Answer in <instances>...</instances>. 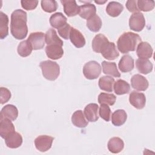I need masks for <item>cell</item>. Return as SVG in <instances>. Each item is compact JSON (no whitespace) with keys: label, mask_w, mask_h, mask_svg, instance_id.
Segmentation results:
<instances>
[{"label":"cell","mask_w":155,"mask_h":155,"mask_svg":"<svg viewBox=\"0 0 155 155\" xmlns=\"http://www.w3.org/2000/svg\"><path fill=\"white\" fill-rule=\"evenodd\" d=\"M27 13L22 10L17 9L11 15L10 31L16 39L25 38L28 33L27 25Z\"/></svg>","instance_id":"obj_1"},{"label":"cell","mask_w":155,"mask_h":155,"mask_svg":"<svg viewBox=\"0 0 155 155\" xmlns=\"http://www.w3.org/2000/svg\"><path fill=\"white\" fill-rule=\"evenodd\" d=\"M140 42L141 38L139 35L130 31L125 32L117 40V48L122 53H128L134 51Z\"/></svg>","instance_id":"obj_2"},{"label":"cell","mask_w":155,"mask_h":155,"mask_svg":"<svg viewBox=\"0 0 155 155\" xmlns=\"http://www.w3.org/2000/svg\"><path fill=\"white\" fill-rule=\"evenodd\" d=\"M39 66L42 70L43 76L47 80H56L60 73L59 65L54 61L47 60L40 63Z\"/></svg>","instance_id":"obj_3"},{"label":"cell","mask_w":155,"mask_h":155,"mask_svg":"<svg viewBox=\"0 0 155 155\" xmlns=\"http://www.w3.org/2000/svg\"><path fill=\"white\" fill-rule=\"evenodd\" d=\"M101 73L100 64L95 61H91L87 62L83 67V74L84 76L90 80L97 78Z\"/></svg>","instance_id":"obj_4"},{"label":"cell","mask_w":155,"mask_h":155,"mask_svg":"<svg viewBox=\"0 0 155 155\" xmlns=\"http://www.w3.org/2000/svg\"><path fill=\"white\" fill-rule=\"evenodd\" d=\"M145 25V19L143 15L140 12L134 13L130 18L129 27L135 31H140Z\"/></svg>","instance_id":"obj_5"},{"label":"cell","mask_w":155,"mask_h":155,"mask_svg":"<svg viewBox=\"0 0 155 155\" xmlns=\"http://www.w3.org/2000/svg\"><path fill=\"white\" fill-rule=\"evenodd\" d=\"M28 41L30 44L33 50L42 49L45 45V34L42 32H33L30 34Z\"/></svg>","instance_id":"obj_6"},{"label":"cell","mask_w":155,"mask_h":155,"mask_svg":"<svg viewBox=\"0 0 155 155\" xmlns=\"http://www.w3.org/2000/svg\"><path fill=\"white\" fill-rule=\"evenodd\" d=\"M54 138L47 135H41L35 140V145L38 150L41 152L48 151L52 145Z\"/></svg>","instance_id":"obj_7"},{"label":"cell","mask_w":155,"mask_h":155,"mask_svg":"<svg viewBox=\"0 0 155 155\" xmlns=\"http://www.w3.org/2000/svg\"><path fill=\"white\" fill-rule=\"evenodd\" d=\"M129 101L131 105L137 109H142L146 104V97L143 93L133 91L130 94Z\"/></svg>","instance_id":"obj_8"},{"label":"cell","mask_w":155,"mask_h":155,"mask_svg":"<svg viewBox=\"0 0 155 155\" xmlns=\"http://www.w3.org/2000/svg\"><path fill=\"white\" fill-rule=\"evenodd\" d=\"M62 46L58 44L47 45L45 47V53L47 57L54 60L61 58L64 54Z\"/></svg>","instance_id":"obj_9"},{"label":"cell","mask_w":155,"mask_h":155,"mask_svg":"<svg viewBox=\"0 0 155 155\" xmlns=\"http://www.w3.org/2000/svg\"><path fill=\"white\" fill-rule=\"evenodd\" d=\"M131 84V87L137 91H145L149 85L147 79L139 74H136L132 76Z\"/></svg>","instance_id":"obj_10"},{"label":"cell","mask_w":155,"mask_h":155,"mask_svg":"<svg viewBox=\"0 0 155 155\" xmlns=\"http://www.w3.org/2000/svg\"><path fill=\"white\" fill-rule=\"evenodd\" d=\"M109 43L107 38L102 34H98L94 36L92 41V48L96 53H101Z\"/></svg>","instance_id":"obj_11"},{"label":"cell","mask_w":155,"mask_h":155,"mask_svg":"<svg viewBox=\"0 0 155 155\" xmlns=\"http://www.w3.org/2000/svg\"><path fill=\"white\" fill-rule=\"evenodd\" d=\"M153 48L147 42H140L137 45L136 53L137 56L141 59H148L153 55Z\"/></svg>","instance_id":"obj_12"},{"label":"cell","mask_w":155,"mask_h":155,"mask_svg":"<svg viewBox=\"0 0 155 155\" xmlns=\"http://www.w3.org/2000/svg\"><path fill=\"white\" fill-rule=\"evenodd\" d=\"M71 43L76 48L83 47L85 44V39L83 35L76 28L71 27L70 33V37Z\"/></svg>","instance_id":"obj_13"},{"label":"cell","mask_w":155,"mask_h":155,"mask_svg":"<svg viewBox=\"0 0 155 155\" xmlns=\"http://www.w3.org/2000/svg\"><path fill=\"white\" fill-rule=\"evenodd\" d=\"M98 108L99 106L94 103L89 104L85 107L84 112L88 121L94 122L98 120Z\"/></svg>","instance_id":"obj_14"},{"label":"cell","mask_w":155,"mask_h":155,"mask_svg":"<svg viewBox=\"0 0 155 155\" xmlns=\"http://www.w3.org/2000/svg\"><path fill=\"white\" fill-rule=\"evenodd\" d=\"M4 139L6 145L10 148H17L19 147L22 143L21 134L15 131L10 134Z\"/></svg>","instance_id":"obj_15"},{"label":"cell","mask_w":155,"mask_h":155,"mask_svg":"<svg viewBox=\"0 0 155 155\" xmlns=\"http://www.w3.org/2000/svg\"><path fill=\"white\" fill-rule=\"evenodd\" d=\"M18 116V110L17 108L12 104H8L4 107L0 114V119L7 118L11 120H15Z\"/></svg>","instance_id":"obj_16"},{"label":"cell","mask_w":155,"mask_h":155,"mask_svg":"<svg viewBox=\"0 0 155 155\" xmlns=\"http://www.w3.org/2000/svg\"><path fill=\"white\" fill-rule=\"evenodd\" d=\"M64 6V13L68 16L72 17L79 14V6L76 4V1H61Z\"/></svg>","instance_id":"obj_17"},{"label":"cell","mask_w":155,"mask_h":155,"mask_svg":"<svg viewBox=\"0 0 155 155\" xmlns=\"http://www.w3.org/2000/svg\"><path fill=\"white\" fill-rule=\"evenodd\" d=\"M0 136L2 138L5 139L7 136L15 131V126L11 120L8 119H0Z\"/></svg>","instance_id":"obj_18"},{"label":"cell","mask_w":155,"mask_h":155,"mask_svg":"<svg viewBox=\"0 0 155 155\" xmlns=\"http://www.w3.org/2000/svg\"><path fill=\"white\" fill-rule=\"evenodd\" d=\"M101 53L104 58L108 60H114L119 56V51L114 43L110 42H109Z\"/></svg>","instance_id":"obj_19"},{"label":"cell","mask_w":155,"mask_h":155,"mask_svg":"<svg viewBox=\"0 0 155 155\" xmlns=\"http://www.w3.org/2000/svg\"><path fill=\"white\" fill-rule=\"evenodd\" d=\"M96 8L93 4L87 3L79 6V15L85 19H88L96 15Z\"/></svg>","instance_id":"obj_20"},{"label":"cell","mask_w":155,"mask_h":155,"mask_svg":"<svg viewBox=\"0 0 155 155\" xmlns=\"http://www.w3.org/2000/svg\"><path fill=\"white\" fill-rule=\"evenodd\" d=\"M119 68L123 73L131 71L134 68V59L130 55L123 56L119 61Z\"/></svg>","instance_id":"obj_21"},{"label":"cell","mask_w":155,"mask_h":155,"mask_svg":"<svg viewBox=\"0 0 155 155\" xmlns=\"http://www.w3.org/2000/svg\"><path fill=\"white\" fill-rule=\"evenodd\" d=\"M136 66L139 73L147 74L153 70V64L148 59L139 58L136 61Z\"/></svg>","instance_id":"obj_22"},{"label":"cell","mask_w":155,"mask_h":155,"mask_svg":"<svg viewBox=\"0 0 155 155\" xmlns=\"http://www.w3.org/2000/svg\"><path fill=\"white\" fill-rule=\"evenodd\" d=\"M107 147L111 153H119L124 149V143L120 137H114L109 140Z\"/></svg>","instance_id":"obj_23"},{"label":"cell","mask_w":155,"mask_h":155,"mask_svg":"<svg viewBox=\"0 0 155 155\" xmlns=\"http://www.w3.org/2000/svg\"><path fill=\"white\" fill-rule=\"evenodd\" d=\"M67 18L61 12L52 15L50 18V24L53 28L59 29L67 24Z\"/></svg>","instance_id":"obj_24"},{"label":"cell","mask_w":155,"mask_h":155,"mask_svg":"<svg viewBox=\"0 0 155 155\" xmlns=\"http://www.w3.org/2000/svg\"><path fill=\"white\" fill-rule=\"evenodd\" d=\"M71 122L74 126L78 128H85L88 124L82 110H77L73 114Z\"/></svg>","instance_id":"obj_25"},{"label":"cell","mask_w":155,"mask_h":155,"mask_svg":"<svg viewBox=\"0 0 155 155\" xmlns=\"http://www.w3.org/2000/svg\"><path fill=\"white\" fill-rule=\"evenodd\" d=\"M103 73L105 74H108L115 78H119L120 74L119 72L116 63L107 62L105 61L102 62Z\"/></svg>","instance_id":"obj_26"},{"label":"cell","mask_w":155,"mask_h":155,"mask_svg":"<svg viewBox=\"0 0 155 155\" xmlns=\"http://www.w3.org/2000/svg\"><path fill=\"white\" fill-rule=\"evenodd\" d=\"M123 5L118 2L111 1L108 3L106 7L107 14L111 17L118 16L123 11Z\"/></svg>","instance_id":"obj_27"},{"label":"cell","mask_w":155,"mask_h":155,"mask_svg":"<svg viewBox=\"0 0 155 155\" xmlns=\"http://www.w3.org/2000/svg\"><path fill=\"white\" fill-rule=\"evenodd\" d=\"M127 119V114L124 110H116L111 116L112 124L116 127L122 125Z\"/></svg>","instance_id":"obj_28"},{"label":"cell","mask_w":155,"mask_h":155,"mask_svg":"<svg viewBox=\"0 0 155 155\" xmlns=\"http://www.w3.org/2000/svg\"><path fill=\"white\" fill-rule=\"evenodd\" d=\"M114 91L117 95L127 94L130 91V84L123 79H118L114 84Z\"/></svg>","instance_id":"obj_29"},{"label":"cell","mask_w":155,"mask_h":155,"mask_svg":"<svg viewBox=\"0 0 155 155\" xmlns=\"http://www.w3.org/2000/svg\"><path fill=\"white\" fill-rule=\"evenodd\" d=\"M114 84V78L108 76H102L99 80V87L100 89L107 92H112Z\"/></svg>","instance_id":"obj_30"},{"label":"cell","mask_w":155,"mask_h":155,"mask_svg":"<svg viewBox=\"0 0 155 155\" xmlns=\"http://www.w3.org/2000/svg\"><path fill=\"white\" fill-rule=\"evenodd\" d=\"M8 18L2 12H0V38L1 39L6 38L8 35Z\"/></svg>","instance_id":"obj_31"},{"label":"cell","mask_w":155,"mask_h":155,"mask_svg":"<svg viewBox=\"0 0 155 155\" xmlns=\"http://www.w3.org/2000/svg\"><path fill=\"white\" fill-rule=\"evenodd\" d=\"M102 21L100 17L95 15L87 21V27L93 32H97L102 27Z\"/></svg>","instance_id":"obj_32"},{"label":"cell","mask_w":155,"mask_h":155,"mask_svg":"<svg viewBox=\"0 0 155 155\" xmlns=\"http://www.w3.org/2000/svg\"><path fill=\"white\" fill-rule=\"evenodd\" d=\"M45 42L47 45L58 44L63 45V41L58 37L56 31L53 28L49 29L45 34Z\"/></svg>","instance_id":"obj_33"},{"label":"cell","mask_w":155,"mask_h":155,"mask_svg":"<svg viewBox=\"0 0 155 155\" xmlns=\"http://www.w3.org/2000/svg\"><path fill=\"white\" fill-rule=\"evenodd\" d=\"M17 50L19 55L22 57H27L31 53L33 48L28 40H24L19 44Z\"/></svg>","instance_id":"obj_34"},{"label":"cell","mask_w":155,"mask_h":155,"mask_svg":"<svg viewBox=\"0 0 155 155\" xmlns=\"http://www.w3.org/2000/svg\"><path fill=\"white\" fill-rule=\"evenodd\" d=\"M116 97L113 94L101 93L98 96V102L100 104H105L108 105H113L116 102Z\"/></svg>","instance_id":"obj_35"},{"label":"cell","mask_w":155,"mask_h":155,"mask_svg":"<svg viewBox=\"0 0 155 155\" xmlns=\"http://www.w3.org/2000/svg\"><path fill=\"white\" fill-rule=\"evenodd\" d=\"M41 7L44 11L52 13L57 10L58 4L54 0H42L41 1Z\"/></svg>","instance_id":"obj_36"},{"label":"cell","mask_w":155,"mask_h":155,"mask_svg":"<svg viewBox=\"0 0 155 155\" xmlns=\"http://www.w3.org/2000/svg\"><path fill=\"white\" fill-rule=\"evenodd\" d=\"M137 7L140 11H151L154 7V1L153 0H139L137 1Z\"/></svg>","instance_id":"obj_37"},{"label":"cell","mask_w":155,"mask_h":155,"mask_svg":"<svg viewBox=\"0 0 155 155\" xmlns=\"http://www.w3.org/2000/svg\"><path fill=\"white\" fill-rule=\"evenodd\" d=\"M99 113L100 117L105 121L108 122L110 120L111 110L110 108L108 107V105L105 104H101Z\"/></svg>","instance_id":"obj_38"},{"label":"cell","mask_w":155,"mask_h":155,"mask_svg":"<svg viewBox=\"0 0 155 155\" xmlns=\"http://www.w3.org/2000/svg\"><path fill=\"white\" fill-rule=\"evenodd\" d=\"M11 93L10 90L5 87L0 88V102L1 104L7 102L11 98Z\"/></svg>","instance_id":"obj_39"},{"label":"cell","mask_w":155,"mask_h":155,"mask_svg":"<svg viewBox=\"0 0 155 155\" xmlns=\"http://www.w3.org/2000/svg\"><path fill=\"white\" fill-rule=\"evenodd\" d=\"M71 29V27L68 23L64 25L63 27L58 29L59 35L65 39H68L70 37V33Z\"/></svg>","instance_id":"obj_40"},{"label":"cell","mask_w":155,"mask_h":155,"mask_svg":"<svg viewBox=\"0 0 155 155\" xmlns=\"http://www.w3.org/2000/svg\"><path fill=\"white\" fill-rule=\"evenodd\" d=\"M22 7L27 10H34L38 5V1H21Z\"/></svg>","instance_id":"obj_41"},{"label":"cell","mask_w":155,"mask_h":155,"mask_svg":"<svg viewBox=\"0 0 155 155\" xmlns=\"http://www.w3.org/2000/svg\"><path fill=\"white\" fill-rule=\"evenodd\" d=\"M126 7L129 12L132 13L139 12V10L137 7V1L128 0L126 2Z\"/></svg>","instance_id":"obj_42"},{"label":"cell","mask_w":155,"mask_h":155,"mask_svg":"<svg viewBox=\"0 0 155 155\" xmlns=\"http://www.w3.org/2000/svg\"><path fill=\"white\" fill-rule=\"evenodd\" d=\"M107 1H94V2L97 4H104L105 2H106Z\"/></svg>","instance_id":"obj_43"}]
</instances>
